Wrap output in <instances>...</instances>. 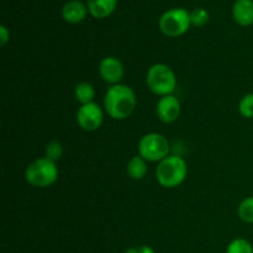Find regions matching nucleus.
Returning <instances> with one entry per match:
<instances>
[{
	"label": "nucleus",
	"instance_id": "nucleus-1",
	"mask_svg": "<svg viewBox=\"0 0 253 253\" xmlns=\"http://www.w3.org/2000/svg\"><path fill=\"white\" fill-rule=\"evenodd\" d=\"M136 94L125 84H115L106 90L104 96V108L114 120H125L136 108Z\"/></svg>",
	"mask_w": 253,
	"mask_h": 253
},
{
	"label": "nucleus",
	"instance_id": "nucleus-2",
	"mask_svg": "<svg viewBox=\"0 0 253 253\" xmlns=\"http://www.w3.org/2000/svg\"><path fill=\"white\" fill-rule=\"evenodd\" d=\"M188 174L187 162L179 156H168L158 163L156 178L163 188H177L185 180Z\"/></svg>",
	"mask_w": 253,
	"mask_h": 253
},
{
	"label": "nucleus",
	"instance_id": "nucleus-3",
	"mask_svg": "<svg viewBox=\"0 0 253 253\" xmlns=\"http://www.w3.org/2000/svg\"><path fill=\"white\" fill-rule=\"evenodd\" d=\"M146 83L153 94L160 96L172 95L177 88L174 72L165 63H156L150 67L146 76Z\"/></svg>",
	"mask_w": 253,
	"mask_h": 253
},
{
	"label": "nucleus",
	"instance_id": "nucleus-4",
	"mask_svg": "<svg viewBox=\"0 0 253 253\" xmlns=\"http://www.w3.org/2000/svg\"><path fill=\"white\" fill-rule=\"evenodd\" d=\"M58 178V168L54 162L41 157L30 163L25 172V179L35 188H47L54 184Z\"/></svg>",
	"mask_w": 253,
	"mask_h": 253
},
{
	"label": "nucleus",
	"instance_id": "nucleus-5",
	"mask_svg": "<svg viewBox=\"0 0 253 253\" xmlns=\"http://www.w3.org/2000/svg\"><path fill=\"white\" fill-rule=\"evenodd\" d=\"M169 142L163 135L151 132L142 136L138 142V156L147 162H158L168 157Z\"/></svg>",
	"mask_w": 253,
	"mask_h": 253
},
{
	"label": "nucleus",
	"instance_id": "nucleus-6",
	"mask_svg": "<svg viewBox=\"0 0 253 253\" xmlns=\"http://www.w3.org/2000/svg\"><path fill=\"white\" fill-rule=\"evenodd\" d=\"M192 21H190V12L183 7H174L161 16L160 29L166 36L178 37L184 35L189 30Z\"/></svg>",
	"mask_w": 253,
	"mask_h": 253
},
{
	"label": "nucleus",
	"instance_id": "nucleus-7",
	"mask_svg": "<svg viewBox=\"0 0 253 253\" xmlns=\"http://www.w3.org/2000/svg\"><path fill=\"white\" fill-rule=\"evenodd\" d=\"M103 121V109L94 101L82 105L77 113V123H78L79 127L84 131H88V132L98 130Z\"/></svg>",
	"mask_w": 253,
	"mask_h": 253
},
{
	"label": "nucleus",
	"instance_id": "nucleus-8",
	"mask_svg": "<svg viewBox=\"0 0 253 253\" xmlns=\"http://www.w3.org/2000/svg\"><path fill=\"white\" fill-rule=\"evenodd\" d=\"M99 74L101 79L108 84H120L124 77V66L116 57H105L99 64Z\"/></svg>",
	"mask_w": 253,
	"mask_h": 253
},
{
	"label": "nucleus",
	"instance_id": "nucleus-9",
	"mask_svg": "<svg viewBox=\"0 0 253 253\" xmlns=\"http://www.w3.org/2000/svg\"><path fill=\"white\" fill-rule=\"evenodd\" d=\"M158 119L165 124L174 123L180 115V103L177 96L166 95L158 100L156 106Z\"/></svg>",
	"mask_w": 253,
	"mask_h": 253
},
{
	"label": "nucleus",
	"instance_id": "nucleus-10",
	"mask_svg": "<svg viewBox=\"0 0 253 253\" xmlns=\"http://www.w3.org/2000/svg\"><path fill=\"white\" fill-rule=\"evenodd\" d=\"M88 7L79 0L68 1L62 9V16L69 24H79L86 16Z\"/></svg>",
	"mask_w": 253,
	"mask_h": 253
},
{
	"label": "nucleus",
	"instance_id": "nucleus-11",
	"mask_svg": "<svg viewBox=\"0 0 253 253\" xmlns=\"http://www.w3.org/2000/svg\"><path fill=\"white\" fill-rule=\"evenodd\" d=\"M235 21L241 26L253 24V1L252 0H237L232 7Z\"/></svg>",
	"mask_w": 253,
	"mask_h": 253
},
{
	"label": "nucleus",
	"instance_id": "nucleus-12",
	"mask_svg": "<svg viewBox=\"0 0 253 253\" xmlns=\"http://www.w3.org/2000/svg\"><path fill=\"white\" fill-rule=\"evenodd\" d=\"M89 12L96 19H105L110 16L116 9L118 0H88Z\"/></svg>",
	"mask_w": 253,
	"mask_h": 253
},
{
	"label": "nucleus",
	"instance_id": "nucleus-13",
	"mask_svg": "<svg viewBox=\"0 0 253 253\" xmlns=\"http://www.w3.org/2000/svg\"><path fill=\"white\" fill-rule=\"evenodd\" d=\"M127 174L131 179L141 180L147 174V161L141 156H135L127 163Z\"/></svg>",
	"mask_w": 253,
	"mask_h": 253
},
{
	"label": "nucleus",
	"instance_id": "nucleus-14",
	"mask_svg": "<svg viewBox=\"0 0 253 253\" xmlns=\"http://www.w3.org/2000/svg\"><path fill=\"white\" fill-rule=\"evenodd\" d=\"M74 96H76V100L82 105L93 103L94 96H95V89L88 82H82V83L77 84L74 88Z\"/></svg>",
	"mask_w": 253,
	"mask_h": 253
},
{
	"label": "nucleus",
	"instance_id": "nucleus-15",
	"mask_svg": "<svg viewBox=\"0 0 253 253\" xmlns=\"http://www.w3.org/2000/svg\"><path fill=\"white\" fill-rule=\"evenodd\" d=\"M237 215L247 224H253V197H247L240 203L237 208Z\"/></svg>",
	"mask_w": 253,
	"mask_h": 253
},
{
	"label": "nucleus",
	"instance_id": "nucleus-16",
	"mask_svg": "<svg viewBox=\"0 0 253 253\" xmlns=\"http://www.w3.org/2000/svg\"><path fill=\"white\" fill-rule=\"evenodd\" d=\"M62 155H63V147H62L61 142L53 140L47 143L46 148H44V157L56 163L57 161L61 160Z\"/></svg>",
	"mask_w": 253,
	"mask_h": 253
},
{
	"label": "nucleus",
	"instance_id": "nucleus-17",
	"mask_svg": "<svg viewBox=\"0 0 253 253\" xmlns=\"http://www.w3.org/2000/svg\"><path fill=\"white\" fill-rule=\"evenodd\" d=\"M226 253H253V247L246 239H235L227 246Z\"/></svg>",
	"mask_w": 253,
	"mask_h": 253
},
{
	"label": "nucleus",
	"instance_id": "nucleus-18",
	"mask_svg": "<svg viewBox=\"0 0 253 253\" xmlns=\"http://www.w3.org/2000/svg\"><path fill=\"white\" fill-rule=\"evenodd\" d=\"M239 111L244 118H253V93L246 94L239 103Z\"/></svg>",
	"mask_w": 253,
	"mask_h": 253
},
{
	"label": "nucleus",
	"instance_id": "nucleus-19",
	"mask_svg": "<svg viewBox=\"0 0 253 253\" xmlns=\"http://www.w3.org/2000/svg\"><path fill=\"white\" fill-rule=\"evenodd\" d=\"M190 21L194 26H204L209 21V14L205 9H195L190 12Z\"/></svg>",
	"mask_w": 253,
	"mask_h": 253
},
{
	"label": "nucleus",
	"instance_id": "nucleus-20",
	"mask_svg": "<svg viewBox=\"0 0 253 253\" xmlns=\"http://www.w3.org/2000/svg\"><path fill=\"white\" fill-rule=\"evenodd\" d=\"M125 253H155V251H153L150 246H140L127 249Z\"/></svg>",
	"mask_w": 253,
	"mask_h": 253
},
{
	"label": "nucleus",
	"instance_id": "nucleus-21",
	"mask_svg": "<svg viewBox=\"0 0 253 253\" xmlns=\"http://www.w3.org/2000/svg\"><path fill=\"white\" fill-rule=\"evenodd\" d=\"M9 37H10V34L9 31H7L6 27H5L4 25L0 26V44H1V46H5L6 42L9 41Z\"/></svg>",
	"mask_w": 253,
	"mask_h": 253
}]
</instances>
